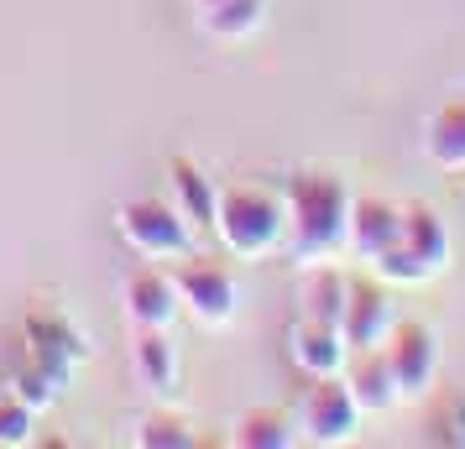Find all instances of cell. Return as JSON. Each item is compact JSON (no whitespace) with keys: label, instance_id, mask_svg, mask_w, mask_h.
<instances>
[{"label":"cell","instance_id":"cell-1","mask_svg":"<svg viewBox=\"0 0 465 449\" xmlns=\"http://www.w3.org/2000/svg\"><path fill=\"white\" fill-rule=\"evenodd\" d=\"M288 240L298 261H335L351 240L356 193L335 172H293L288 178Z\"/></svg>","mask_w":465,"mask_h":449},{"label":"cell","instance_id":"cell-2","mask_svg":"<svg viewBox=\"0 0 465 449\" xmlns=\"http://www.w3.org/2000/svg\"><path fill=\"white\" fill-rule=\"evenodd\" d=\"M214 236L225 240V251L241 261L267 257L288 236V199L272 189H262V183H235V189L220 193Z\"/></svg>","mask_w":465,"mask_h":449},{"label":"cell","instance_id":"cell-3","mask_svg":"<svg viewBox=\"0 0 465 449\" xmlns=\"http://www.w3.org/2000/svg\"><path fill=\"white\" fill-rule=\"evenodd\" d=\"M444 261H450V225L440 220V210L408 204L402 210V236L377 261V272L387 282H429L444 272Z\"/></svg>","mask_w":465,"mask_h":449},{"label":"cell","instance_id":"cell-4","mask_svg":"<svg viewBox=\"0 0 465 449\" xmlns=\"http://www.w3.org/2000/svg\"><path fill=\"white\" fill-rule=\"evenodd\" d=\"M115 225L136 257L147 261H183L193 257V225L183 220L178 204H163V199H131L115 210Z\"/></svg>","mask_w":465,"mask_h":449},{"label":"cell","instance_id":"cell-5","mask_svg":"<svg viewBox=\"0 0 465 449\" xmlns=\"http://www.w3.org/2000/svg\"><path fill=\"white\" fill-rule=\"evenodd\" d=\"M361 403L351 382H345V371L340 376H314V386L303 392V403H298V439H309V444L330 449V444H351L361 428Z\"/></svg>","mask_w":465,"mask_h":449},{"label":"cell","instance_id":"cell-6","mask_svg":"<svg viewBox=\"0 0 465 449\" xmlns=\"http://www.w3.org/2000/svg\"><path fill=\"white\" fill-rule=\"evenodd\" d=\"M173 282H178L183 314H193V324H204V329H225L235 319V308H241V282L220 261L183 257L178 272H173Z\"/></svg>","mask_w":465,"mask_h":449},{"label":"cell","instance_id":"cell-7","mask_svg":"<svg viewBox=\"0 0 465 449\" xmlns=\"http://www.w3.org/2000/svg\"><path fill=\"white\" fill-rule=\"evenodd\" d=\"M381 356L392 366V382H398V403H419L434 392L440 382V340L429 324H413V319H398V329L387 335Z\"/></svg>","mask_w":465,"mask_h":449},{"label":"cell","instance_id":"cell-8","mask_svg":"<svg viewBox=\"0 0 465 449\" xmlns=\"http://www.w3.org/2000/svg\"><path fill=\"white\" fill-rule=\"evenodd\" d=\"M392 329H398L392 293L371 288V282H351V298H345V314H340V335L351 345V356L356 350H381Z\"/></svg>","mask_w":465,"mask_h":449},{"label":"cell","instance_id":"cell-9","mask_svg":"<svg viewBox=\"0 0 465 449\" xmlns=\"http://www.w3.org/2000/svg\"><path fill=\"white\" fill-rule=\"evenodd\" d=\"M288 356L293 366L314 382V376H340L351 366V345L340 335V324H319V319H298L288 329Z\"/></svg>","mask_w":465,"mask_h":449},{"label":"cell","instance_id":"cell-10","mask_svg":"<svg viewBox=\"0 0 465 449\" xmlns=\"http://www.w3.org/2000/svg\"><path fill=\"white\" fill-rule=\"evenodd\" d=\"M402 236V204L392 199H356L351 204V240H345V251L361 261H371L377 267Z\"/></svg>","mask_w":465,"mask_h":449},{"label":"cell","instance_id":"cell-11","mask_svg":"<svg viewBox=\"0 0 465 449\" xmlns=\"http://www.w3.org/2000/svg\"><path fill=\"white\" fill-rule=\"evenodd\" d=\"M178 308H183V298H178L173 272L147 267V272H131L126 278V319L136 329H168L178 319Z\"/></svg>","mask_w":465,"mask_h":449},{"label":"cell","instance_id":"cell-12","mask_svg":"<svg viewBox=\"0 0 465 449\" xmlns=\"http://www.w3.org/2000/svg\"><path fill=\"white\" fill-rule=\"evenodd\" d=\"M423 157L444 172H465V100H450L423 126Z\"/></svg>","mask_w":465,"mask_h":449},{"label":"cell","instance_id":"cell-13","mask_svg":"<svg viewBox=\"0 0 465 449\" xmlns=\"http://www.w3.org/2000/svg\"><path fill=\"white\" fill-rule=\"evenodd\" d=\"M168 178H173V199H178V210L189 220L193 230H214V214H220V193L204 172L193 168L189 157H173L168 162Z\"/></svg>","mask_w":465,"mask_h":449},{"label":"cell","instance_id":"cell-14","mask_svg":"<svg viewBox=\"0 0 465 449\" xmlns=\"http://www.w3.org/2000/svg\"><path fill=\"white\" fill-rule=\"evenodd\" d=\"M345 382L356 392L361 413H387L398 403V382H392V366L381 350H356V361L345 366Z\"/></svg>","mask_w":465,"mask_h":449},{"label":"cell","instance_id":"cell-15","mask_svg":"<svg viewBox=\"0 0 465 449\" xmlns=\"http://www.w3.org/2000/svg\"><path fill=\"white\" fill-rule=\"evenodd\" d=\"M131 356H136V376H142L147 392H173L178 386V350H173L168 329H136Z\"/></svg>","mask_w":465,"mask_h":449},{"label":"cell","instance_id":"cell-16","mask_svg":"<svg viewBox=\"0 0 465 449\" xmlns=\"http://www.w3.org/2000/svg\"><path fill=\"white\" fill-rule=\"evenodd\" d=\"M345 298H351V278H345V272H335L330 261H314V272L303 278V319L340 324Z\"/></svg>","mask_w":465,"mask_h":449},{"label":"cell","instance_id":"cell-17","mask_svg":"<svg viewBox=\"0 0 465 449\" xmlns=\"http://www.w3.org/2000/svg\"><path fill=\"white\" fill-rule=\"evenodd\" d=\"M241 449H288L298 439V418L277 413V407H252L235 418V434H231Z\"/></svg>","mask_w":465,"mask_h":449},{"label":"cell","instance_id":"cell-18","mask_svg":"<svg viewBox=\"0 0 465 449\" xmlns=\"http://www.w3.org/2000/svg\"><path fill=\"white\" fill-rule=\"evenodd\" d=\"M26 329H32V356H37V366H43V371H53V376L64 382L68 366L79 361V340L68 335V324L53 319V314H43V319H32Z\"/></svg>","mask_w":465,"mask_h":449},{"label":"cell","instance_id":"cell-19","mask_svg":"<svg viewBox=\"0 0 465 449\" xmlns=\"http://www.w3.org/2000/svg\"><path fill=\"white\" fill-rule=\"evenodd\" d=\"M204 16V32L220 37V43H241V37H252L256 26L267 22V0H225V5H214V11H199Z\"/></svg>","mask_w":465,"mask_h":449},{"label":"cell","instance_id":"cell-20","mask_svg":"<svg viewBox=\"0 0 465 449\" xmlns=\"http://www.w3.org/2000/svg\"><path fill=\"white\" fill-rule=\"evenodd\" d=\"M37 439V407L16 386H0V449H26Z\"/></svg>","mask_w":465,"mask_h":449},{"label":"cell","instance_id":"cell-21","mask_svg":"<svg viewBox=\"0 0 465 449\" xmlns=\"http://www.w3.org/2000/svg\"><path fill=\"white\" fill-rule=\"evenodd\" d=\"M136 444L142 449H193L199 439L189 434L183 418H173V413H152V418H142V428H136Z\"/></svg>","mask_w":465,"mask_h":449},{"label":"cell","instance_id":"cell-22","mask_svg":"<svg viewBox=\"0 0 465 449\" xmlns=\"http://www.w3.org/2000/svg\"><path fill=\"white\" fill-rule=\"evenodd\" d=\"M11 386H16V392H22V397L37 407V413H43V407L53 403V386H58V376H53V371H43V366H32V371H22Z\"/></svg>","mask_w":465,"mask_h":449},{"label":"cell","instance_id":"cell-23","mask_svg":"<svg viewBox=\"0 0 465 449\" xmlns=\"http://www.w3.org/2000/svg\"><path fill=\"white\" fill-rule=\"evenodd\" d=\"M193 5H199V11H214V5H225V0H193Z\"/></svg>","mask_w":465,"mask_h":449}]
</instances>
